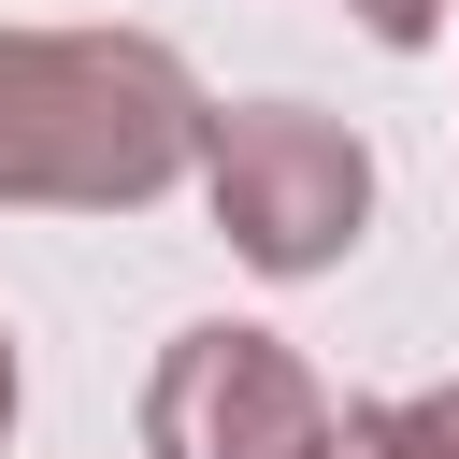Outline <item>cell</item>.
<instances>
[{"mask_svg": "<svg viewBox=\"0 0 459 459\" xmlns=\"http://www.w3.org/2000/svg\"><path fill=\"white\" fill-rule=\"evenodd\" d=\"M201 201H215L244 273L301 287L373 230V143L344 115H316V100H230L201 129Z\"/></svg>", "mask_w": 459, "mask_h": 459, "instance_id": "obj_2", "label": "cell"}, {"mask_svg": "<svg viewBox=\"0 0 459 459\" xmlns=\"http://www.w3.org/2000/svg\"><path fill=\"white\" fill-rule=\"evenodd\" d=\"M330 459H445V430H430V402H344Z\"/></svg>", "mask_w": 459, "mask_h": 459, "instance_id": "obj_4", "label": "cell"}, {"mask_svg": "<svg viewBox=\"0 0 459 459\" xmlns=\"http://www.w3.org/2000/svg\"><path fill=\"white\" fill-rule=\"evenodd\" d=\"M215 100L158 29H0V201L143 215L201 172Z\"/></svg>", "mask_w": 459, "mask_h": 459, "instance_id": "obj_1", "label": "cell"}, {"mask_svg": "<svg viewBox=\"0 0 459 459\" xmlns=\"http://www.w3.org/2000/svg\"><path fill=\"white\" fill-rule=\"evenodd\" d=\"M430 430H445V459H459V387H430Z\"/></svg>", "mask_w": 459, "mask_h": 459, "instance_id": "obj_6", "label": "cell"}, {"mask_svg": "<svg viewBox=\"0 0 459 459\" xmlns=\"http://www.w3.org/2000/svg\"><path fill=\"white\" fill-rule=\"evenodd\" d=\"M344 14H359L373 43H430V29H445V0H344Z\"/></svg>", "mask_w": 459, "mask_h": 459, "instance_id": "obj_5", "label": "cell"}, {"mask_svg": "<svg viewBox=\"0 0 459 459\" xmlns=\"http://www.w3.org/2000/svg\"><path fill=\"white\" fill-rule=\"evenodd\" d=\"M143 445L158 459H330V387L287 330L201 316L143 373Z\"/></svg>", "mask_w": 459, "mask_h": 459, "instance_id": "obj_3", "label": "cell"}, {"mask_svg": "<svg viewBox=\"0 0 459 459\" xmlns=\"http://www.w3.org/2000/svg\"><path fill=\"white\" fill-rule=\"evenodd\" d=\"M0 430H14V330H0Z\"/></svg>", "mask_w": 459, "mask_h": 459, "instance_id": "obj_7", "label": "cell"}]
</instances>
